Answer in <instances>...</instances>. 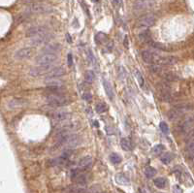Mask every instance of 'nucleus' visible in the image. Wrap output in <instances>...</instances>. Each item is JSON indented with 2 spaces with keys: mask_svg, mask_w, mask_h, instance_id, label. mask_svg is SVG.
I'll list each match as a JSON object with an SVG mask.
<instances>
[{
  "mask_svg": "<svg viewBox=\"0 0 194 193\" xmlns=\"http://www.w3.org/2000/svg\"><path fill=\"white\" fill-rule=\"evenodd\" d=\"M46 100L51 107H64L70 103L69 98L61 94H50Z\"/></svg>",
  "mask_w": 194,
  "mask_h": 193,
  "instance_id": "1",
  "label": "nucleus"
},
{
  "mask_svg": "<svg viewBox=\"0 0 194 193\" xmlns=\"http://www.w3.org/2000/svg\"><path fill=\"white\" fill-rule=\"evenodd\" d=\"M29 14H49L54 12V9L48 4L41 2H31L27 8Z\"/></svg>",
  "mask_w": 194,
  "mask_h": 193,
  "instance_id": "2",
  "label": "nucleus"
},
{
  "mask_svg": "<svg viewBox=\"0 0 194 193\" xmlns=\"http://www.w3.org/2000/svg\"><path fill=\"white\" fill-rule=\"evenodd\" d=\"M71 180L73 182H75L77 185H81L83 186L87 184V175L85 173V171L77 168V169H73L71 171Z\"/></svg>",
  "mask_w": 194,
  "mask_h": 193,
  "instance_id": "3",
  "label": "nucleus"
},
{
  "mask_svg": "<svg viewBox=\"0 0 194 193\" xmlns=\"http://www.w3.org/2000/svg\"><path fill=\"white\" fill-rule=\"evenodd\" d=\"M155 22L156 17L153 14H146L138 19L136 26L138 28H149L154 25Z\"/></svg>",
  "mask_w": 194,
  "mask_h": 193,
  "instance_id": "4",
  "label": "nucleus"
},
{
  "mask_svg": "<svg viewBox=\"0 0 194 193\" xmlns=\"http://www.w3.org/2000/svg\"><path fill=\"white\" fill-rule=\"evenodd\" d=\"M57 59V56L54 54H47L44 53L36 57L35 62L38 65H51L55 63Z\"/></svg>",
  "mask_w": 194,
  "mask_h": 193,
  "instance_id": "5",
  "label": "nucleus"
},
{
  "mask_svg": "<svg viewBox=\"0 0 194 193\" xmlns=\"http://www.w3.org/2000/svg\"><path fill=\"white\" fill-rule=\"evenodd\" d=\"M35 54V49L32 48V47H26V48H22L18 50L15 53L14 56L17 59H27L32 57Z\"/></svg>",
  "mask_w": 194,
  "mask_h": 193,
  "instance_id": "6",
  "label": "nucleus"
},
{
  "mask_svg": "<svg viewBox=\"0 0 194 193\" xmlns=\"http://www.w3.org/2000/svg\"><path fill=\"white\" fill-rule=\"evenodd\" d=\"M51 68V65H38L37 67H32L29 70V75L32 77H40L45 75L47 76Z\"/></svg>",
  "mask_w": 194,
  "mask_h": 193,
  "instance_id": "7",
  "label": "nucleus"
},
{
  "mask_svg": "<svg viewBox=\"0 0 194 193\" xmlns=\"http://www.w3.org/2000/svg\"><path fill=\"white\" fill-rule=\"evenodd\" d=\"M155 0H138L134 3V10L136 11H146L154 7Z\"/></svg>",
  "mask_w": 194,
  "mask_h": 193,
  "instance_id": "8",
  "label": "nucleus"
},
{
  "mask_svg": "<svg viewBox=\"0 0 194 193\" xmlns=\"http://www.w3.org/2000/svg\"><path fill=\"white\" fill-rule=\"evenodd\" d=\"M48 32H49V30L46 26H33V27H30L27 29V31L25 32V35H26V37L32 38V37H35V36L43 35Z\"/></svg>",
  "mask_w": 194,
  "mask_h": 193,
  "instance_id": "9",
  "label": "nucleus"
},
{
  "mask_svg": "<svg viewBox=\"0 0 194 193\" xmlns=\"http://www.w3.org/2000/svg\"><path fill=\"white\" fill-rule=\"evenodd\" d=\"M141 55H142V59L144 60V62H146V63L148 64H153L158 61L160 58L159 55H157L156 54L153 53V51H143Z\"/></svg>",
  "mask_w": 194,
  "mask_h": 193,
  "instance_id": "10",
  "label": "nucleus"
},
{
  "mask_svg": "<svg viewBox=\"0 0 194 193\" xmlns=\"http://www.w3.org/2000/svg\"><path fill=\"white\" fill-rule=\"evenodd\" d=\"M52 38V35L50 34L49 32L43 34V35H39V36H35V37H32L30 39V44L32 46H39L46 43V42L50 41Z\"/></svg>",
  "mask_w": 194,
  "mask_h": 193,
  "instance_id": "11",
  "label": "nucleus"
},
{
  "mask_svg": "<svg viewBox=\"0 0 194 193\" xmlns=\"http://www.w3.org/2000/svg\"><path fill=\"white\" fill-rule=\"evenodd\" d=\"M51 117L54 121L64 122L71 118V114L67 111H57V112L52 113L51 114Z\"/></svg>",
  "mask_w": 194,
  "mask_h": 193,
  "instance_id": "12",
  "label": "nucleus"
},
{
  "mask_svg": "<svg viewBox=\"0 0 194 193\" xmlns=\"http://www.w3.org/2000/svg\"><path fill=\"white\" fill-rule=\"evenodd\" d=\"M61 50V46L58 43H48L42 49V51L47 54H55L56 51H59Z\"/></svg>",
  "mask_w": 194,
  "mask_h": 193,
  "instance_id": "13",
  "label": "nucleus"
},
{
  "mask_svg": "<svg viewBox=\"0 0 194 193\" xmlns=\"http://www.w3.org/2000/svg\"><path fill=\"white\" fill-rule=\"evenodd\" d=\"M27 101L23 98H13L12 100H10L8 103V107L10 109H17V108H23L24 107Z\"/></svg>",
  "mask_w": 194,
  "mask_h": 193,
  "instance_id": "14",
  "label": "nucleus"
},
{
  "mask_svg": "<svg viewBox=\"0 0 194 193\" xmlns=\"http://www.w3.org/2000/svg\"><path fill=\"white\" fill-rule=\"evenodd\" d=\"M92 166V158L90 156H85L80 159L78 163V168H80L83 171H86Z\"/></svg>",
  "mask_w": 194,
  "mask_h": 193,
  "instance_id": "15",
  "label": "nucleus"
},
{
  "mask_svg": "<svg viewBox=\"0 0 194 193\" xmlns=\"http://www.w3.org/2000/svg\"><path fill=\"white\" fill-rule=\"evenodd\" d=\"M65 69L62 68V67H52L51 71L48 73L47 77L48 78H59L65 75Z\"/></svg>",
  "mask_w": 194,
  "mask_h": 193,
  "instance_id": "16",
  "label": "nucleus"
},
{
  "mask_svg": "<svg viewBox=\"0 0 194 193\" xmlns=\"http://www.w3.org/2000/svg\"><path fill=\"white\" fill-rule=\"evenodd\" d=\"M45 83L48 87H61L63 86V82L58 78H47Z\"/></svg>",
  "mask_w": 194,
  "mask_h": 193,
  "instance_id": "17",
  "label": "nucleus"
},
{
  "mask_svg": "<svg viewBox=\"0 0 194 193\" xmlns=\"http://www.w3.org/2000/svg\"><path fill=\"white\" fill-rule=\"evenodd\" d=\"M185 153V156L187 159L192 160L194 158V140L186 142Z\"/></svg>",
  "mask_w": 194,
  "mask_h": 193,
  "instance_id": "18",
  "label": "nucleus"
},
{
  "mask_svg": "<svg viewBox=\"0 0 194 193\" xmlns=\"http://www.w3.org/2000/svg\"><path fill=\"white\" fill-rule=\"evenodd\" d=\"M158 62L163 65H173L178 62V58L175 56H165V57L160 56Z\"/></svg>",
  "mask_w": 194,
  "mask_h": 193,
  "instance_id": "19",
  "label": "nucleus"
},
{
  "mask_svg": "<svg viewBox=\"0 0 194 193\" xmlns=\"http://www.w3.org/2000/svg\"><path fill=\"white\" fill-rule=\"evenodd\" d=\"M103 86H104V89H105V92H106L107 96L109 97V99H112L114 98V90H113V87L111 86V83H110L107 80L103 79Z\"/></svg>",
  "mask_w": 194,
  "mask_h": 193,
  "instance_id": "20",
  "label": "nucleus"
},
{
  "mask_svg": "<svg viewBox=\"0 0 194 193\" xmlns=\"http://www.w3.org/2000/svg\"><path fill=\"white\" fill-rule=\"evenodd\" d=\"M139 40L141 42H144V43H150L151 41V36H150V32L149 30H144L142 32L139 33Z\"/></svg>",
  "mask_w": 194,
  "mask_h": 193,
  "instance_id": "21",
  "label": "nucleus"
},
{
  "mask_svg": "<svg viewBox=\"0 0 194 193\" xmlns=\"http://www.w3.org/2000/svg\"><path fill=\"white\" fill-rule=\"evenodd\" d=\"M86 189L81 185H73V186H68L64 190L65 193H85Z\"/></svg>",
  "mask_w": 194,
  "mask_h": 193,
  "instance_id": "22",
  "label": "nucleus"
},
{
  "mask_svg": "<svg viewBox=\"0 0 194 193\" xmlns=\"http://www.w3.org/2000/svg\"><path fill=\"white\" fill-rule=\"evenodd\" d=\"M116 181L118 184H122V185H126L129 184V179L126 176L123 174H118L116 176Z\"/></svg>",
  "mask_w": 194,
  "mask_h": 193,
  "instance_id": "23",
  "label": "nucleus"
},
{
  "mask_svg": "<svg viewBox=\"0 0 194 193\" xmlns=\"http://www.w3.org/2000/svg\"><path fill=\"white\" fill-rule=\"evenodd\" d=\"M173 159H174V154H173L172 153H165L160 157L161 162L164 163V164H169Z\"/></svg>",
  "mask_w": 194,
  "mask_h": 193,
  "instance_id": "24",
  "label": "nucleus"
},
{
  "mask_svg": "<svg viewBox=\"0 0 194 193\" xmlns=\"http://www.w3.org/2000/svg\"><path fill=\"white\" fill-rule=\"evenodd\" d=\"M94 40H95V42L97 44H104L106 43V42L108 41V37L107 35L105 33H102V32H99L95 35V38H94Z\"/></svg>",
  "mask_w": 194,
  "mask_h": 193,
  "instance_id": "25",
  "label": "nucleus"
},
{
  "mask_svg": "<svg viewBox=\"0 0 194 193\" xmlns=\"http://www.w3.org/2000/svg\"><path fill=\"white\" fill-rule=\"evenodd\" d=\"M120 146H122V149L125 152H130L132 149V146H131V143L129 142V140L122 138L120 140Z\"/></svg>",
  "mask_w": 194,
  "mask_h": 193,
  "instance_id": "26",
  "label": "nucleus"
},
{
  "mask_svg": "<svg viewBox=\"0 0 194 193\" xmlns=\"http://www.w3.org/2000/svg\"><path fill=\"white\" fill-rule=\"evenodd\" d=\"M154 184L158 188H164L167 184V180L164 178H157L154 180Z\"/></svg>",
  "mask_w": 194,
  "mask_h": 193,
  "instance_id": "27",
  "label": "nucleus"
},
{
  "mask_svg": "<svg viewBox=\"0 0 194 193\" xmlns=\"http://www.w3.org/2000/svg\"><path fill=\"white\" fill-rule=\"evenodd\" d=\"M145 175H146V178L151 179L156 175V170L154 168H153V167L149 166V167H146V170H145Z\"/></svg>",
  "mask_w": 194,
  "mask_h": 193,
  "instance_id": "28",
  "label": "nucleus"
},
{
  "mask_svg": "<svg viewBox=\"0 0 194 193\" xmlns=\"http://www.w3.org/2000/svg\"><path fill=\"white\" fill-rule=\"evenodd\" d=\"M95 109L98 114H103L108 111V105L106 103H98Z\"/></svg>",
  "mask_w": 194,
  "mask_h": 193,
  "instance_id": "29",
  "label": "nucleus"
},
{
  "mask_svg": "<svg viewBox=\"0 0 194 193\" xmlns=\"http://www.w3.org/2000/svg\"><path fill=\"white\" fill-rule=\"evenodd\" d=\"M94 78H95V76H94L93 71H91V70L86 71V75H85V81L87 83H92L93 81H94Z\"/></svg>",
  "mask_w": 194,
  "mask_h": 193,
  "instance_id": "30",
  "label": "nucleus"
},
{
  "mask_svg": "<svg viewBox=\"0 0 194 193\" xmlns=\"http://www.w3.org/2000/svg\"><path fill=\"white\" fill-rule=\"evenodd\" d=\"M110 160H111V162L114 164H118L122 162V157L118 154V153H112L110 155Z\"/></svg>",
  "mask_w": 194,
  "mask_h": 193,
  "instance_id": "31",
  "label": "nucleus"
},
{
  "mask_svg": "<svg viewBox=\"0 0 194 193\" xmlns=\"http://www.w3.org/2000/svg\"><path fill=\"white\" fill-rule=\"evenodd\" d=\"M164 79L167 82H174L179 79V78L174 73H166V74H164Z\"/></svg>",
  "mask_w": 194,
  "mask_h": 193,
  "instance_id": "32",
  "label": "nucleus"
},
{
  "mask_svg": "<svg viewBox=\"0 0 194 193\" xmlns=\"http://www.w3.org/2000/svg\"><path fill=\"white\" fill-rule=\"evenodd\" d=\"M150 70L153 73H154V74H160V73L162 72V67L160 65H157V64L153 63V64H150Z\"/></svg>",
  "mask_w": 194,
  "mask_h": 193,
  "instance_id": "33",
  "label": "nucleus"
},
{
  "mask_svg": "<svg viewBox=\"0 0 194 193\" xmlns=\"http://www.w3.org/2000/svg\"><path fill=\"white\" fill-rule=\"evenodd\" d=\"M153 153H154V154H156V155H158V154H160L161 153H163L164 150H165V147L163 145H161V144H158V145H156L155 147L153 148Z\"/></svg>",
  "mask_w": 194,
  "mask_h": 193,
  "instance_id": "34",
  "label": "nucleus"
},
{
  "mask_svg": "<svg viewBox=\"0 0 194 193\" xmlns=\"http://www.w3.org/2000/svg\"><path fill=\"white\" fill-rule=\"evenodd\" d=\"M150 44V46L153 47V48H154V49L161 50V51H165V50H166V46L163 45V44H161V43H156V42L151 41Z\"/></svg>",
  "mask_w": 194,
  "mask_h": 193,
  "instance_id": "35",
  "label": "nucleus"
},
{
  "mask_svg": "<svg viewBox=\"0 0 194 193\" xmlns=\"http://www.w3.org/2000/svg\"><path fill=\"white\" fill-rule=\"evenodd\" d=\"M135 74H136V78H137L139 85H140L141 86H143L145 85V80H144V78H143V76H142V73H141L140 71H138V70H136V71H135Z\"/></svg>",
  "mask_w": 194,
  "mask_h": 193,
  "instance_id": "36",
  "label": "nucleus"
},
{
  "mask_svg": "<svg viewBox=\"0 0 194 193\" xmlns=\"http://www.w3.org/2000/svg\"><path fill=\"white\" fill-rule=\"evenodd\" d=\"M159 127H160V129H161V131L163 132L164 134H168V133H169V127H168V125H167L166 122H164V121L160 122Z\"/></svg>",
  "mask_w": 194,
  "mask_h": 193,
  "instance_id": "37",
  "label": "nucleus"
},
{
  "mask_svg": "<svg viewBox=\"0 0 194 193\" xmlns=\"http://www.w3.org/2000/svg\"><path fill=\"white\" fill-rule=\"evenodd\" d=\"M191 140H194V128L191 129L188 133H186L185 141H186V142H188V141H191Z\"/></svg>",
  "mask_w": 194,
  "mask_h": 193,
  "instance_id": "38",
  "label": "nucleus"
},
{
  "mask_svg": "<svg viewBox=\"0 0 194 193\" xmlns=\"http://www.w3.org/2000/svg\"><path fill=\"white\" fill-rule=\"evenodd\" d=\"M83 100L90 102V101H91L92 95H91V93H90V92H86V93H83Z\"/></svg>",
  "mask_w": 194,
  "mask_h": 193,
  "instance_id": "39",
  "label": "nucleus"
},
{
  "mask_svg": "<svg viewBox=\"0 0 194 193\" xmlns=\"http://www.w3.org/2000/svg\"><path fill=\"white\" fill-rule=\"evenodd\" d=\"M87 59H88V61H90V62H93L94 59H95V57H94L92 51L90 50H88V51H87Z\"/></svg>",
  "mask_w": 194,
  "mask_h": 193,
  "instance_id": "40",
  "label": "nucleus"
},
{
  "mask_svg": "<svg viewBox=\"0 0 194 193\" xmlns=\"http://www.w3.org/2000/svg\"><path fill=\"white\" fill-rule=\"evenodd\" d=\"M173 193H182V190L179 185H174L173 186Z\"/></svg>",
  "mask_w": 194,
  "mask_h": 193,
  "instance_id": "41",
  "label": "nucleus"
},
{
  "mask_svg": "<svg viewBox=\"0 0 194 193\" xmlns=\"http://www.w3.org/2000/svg\"><path fill=\"white\" fill-rule=\"evenodd\" d=\"M67 58H68V65L71 66L72 63H73V56H72V54H68Z\"/></svg>",
  "mask_w": 194,
  "mask_h": 193,
  "instance_id": "42",
  "label": "nucleus"
},
{
  "mask_svg": "<svg viewBox=\"0 0 194 193\" xmlns=\"http://www.w3.org/2000/svg\"><path fill=\"white\" fill-rule=\"evenodd\" d=\"M82 7L83 8V10H85V12H86V14L88 16V17H90V11H88V8H86V4L83 3V1H82Z\"/></svg>",
  "mask_w": 194,
  "mask_h": 193,
  "instance_id": "43",
  "label": "nucleus"
},
{
  "mask_svg": "<svg viewBox=\"0 0 194 193\" xmlns=\"http://www.w3.org/2000/svg\"><path fill=\"white\" fill-rule=\"evenodd\" d=\"M114 3L118 5V6H119V5H122V0H113Z\"/></svg>",
  "mask_w": 194,
  "mask_h": 193,
  "instance_id": "44",
  "label": "nucleus"
},
{
  "mask_svg": "<svg viewBox=\"0 0 194 193\" xmlns=\"http://www.w3.org/2000/svg\"><path fill=\"white\" fill-rule=\"evenodd\" d=\"M128 40H127V37H125V39H124V46L126 47V48H128Z\"/></svg>",
  "mask_w": 194,
  "mask_h": 193,
  "instance_id": "45",
  "label": "nucleus"
},
{
  "mask_svg": "<svg viewBox=\"0 0 194 193\" xmlns=\"http://www.w3.org/2000/svg\"><path fill=\"white\" fill-rule=\"evenodd\" d=\"M191 164H192V167H193V168H194V158L191 160Z\"/></svg>",
  "mask_w": 194,
  "mask_h": 193,
  "instance_id": "46",
  "label": "nucleus"
},
{
  "mask_svg": "<svg viewBox=\"0 0 194 193\" xmlns=\"http://www.w3.org/2000/svg\"><path fill=\"white\" fill-rule=\"evenodd\" d=\"M95 193H106V192H104V191H99V192H95Z\"/></svg>",
  "mask_w": 194,
  "mask_h": 193,
  "instance_id": "47",
  "label": "nucleus"
},
{
  "mask_svg": "<svg viewBox=\"0 0 194 193\" xmlns=\"http://www.w3.org/2000/svg\"><path fill=\"white\" fill-rule=\"evenodd\" d=\"M93 2H98V0H92Z\"/></svg>",
  "mask_w": 194,
  "mask_h": 193,
  "instance_id": "48",
  "label": "nucleus"
},
{
  "mask_svg": "<svg viewBox=\"0 0 194 193\" xmlns=\"http://www.w3.org/2000/svg\"><path fill=\"white\" fill-rule=\"evenodd\" d=\"M159 193H161V192H159Z\"/></svg>",
  "mask_w": 194,
  "mask_h": 193,
  "instance_id": "49",
  "label": "nucleus"
}]
</instances>
